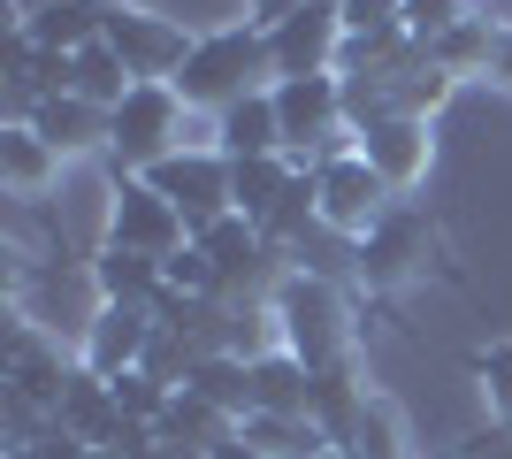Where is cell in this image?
<instances>
[{
    "instance_id": "cell-1",
    "label": "cell",
    "mask_w": 512,
    "mask_h": 459,
    "mask_svg": "<svg viewBox=\"0 0 512 459\" xmlns=\"http://www.w3.org/2000/svg\"><path fill=\"white\" fill-rule=\"evenodd\" d=\"M260 77L276 85L268 31H253V23H230V31H207V39H192L184 69H176V100H184V108H214V115H222L230 100L260 92Z\"/></svg>"
},
{
    "instance_id": "cell-2",
    "label": "cell",
    "mask_w": 512,
    "mask_h": 459,
    "mask_svg": "<svg viewBox=\"0 0 512 459\" xmlns=\"http://www.w3.org/2000/svg\"><path fill=\"white\" fill-rule=\"evenodd\" d=\"M276 329H283V352L306 360V368H344L352 360V329H344V299L329 276H283L276 284Z\"/></svg>"
},
{
    "instance_id": "cell-3",
    "label": "cell",
    "mask_w": 512,
    "mask_h": 459,
    "mask_svg": "<svg viewBox=\"0 0 512 459\" xmlns=\"http://www.w3.org/2000/svg\"><path fill=\"white\" fill-rule=\"evenodd\" d=\"M176 123H184L176 85H130V100L107 115V169L115 176H146L153 161H169L176 153Z\"/></svg>"
},
{
    "instance_id": "cell-4",
    "label": "cell",
    "mask_w": 512,
    "mask_h": 459,
    "mask_svg": "<svg viewBox=\"0 0 512 459\" xmlns=\"http://www.w3.org/2000/svg\"><path fill=\"white\" fill-rule=\"evenodd\" d=\"M146 184L169 199L184 222H192V238L207 230V222L237 215V207H230V153H214V146H199V153L176 146L169 161H153V169H146Z\"/></svg>"
},
{
    "instance_id": "cell-5",
    "label": "cell",
    "mask_w": 512,
    "mask_h": 459,
    "mask_svg": "<svg viewBox=\"0 0 512 459\" xmlns=\"http://www.w3.org/2000/svg\"><path fill=\"white\" fill-rule=\"evenodd\" d=\"M314 184H321V230H337V238H367L390 207V184L367 169V153H329L314 161Z\"/></svg>"
},
{
    "instance_id": "cell-6",
    "label": "cell",
    "mask_w": 512,
    "mask_h": 459,
    "mask_svg": "<svg viewBox=\"0 0 512 459\" xmlns=\"http://www.w3.org/2000/svg\"><path fill=\"white\" fill-rule=\"evenodd\" d=\"M107 46L130 62V77L138 85H176V69H184V54H192V39H184V23L153 16V8H107Z\"/></svg>"
},
{
    "instance_id": "cell-7",
    "label": "cell",
    "mask_w": 512,
    "mask_h": 459,
    "mask_svg": "<svg viewBox=\"0 0 512 459\" xmlns=\"http://www.w3.org/2000/svg\"><path fill=\"white\" fill-rule=\"evenodd\" d=\"M107 245H130V253H153V261H169L176 245H192V222L176 215V207L153 192L146 176H115V215H107Z\"/></svg>"
},
{
    "instance_id": "cell-8",
    "label": "cell",
    "mask_w": 512,
    "mask_h": 459,
    "mask_svg": "<svg viewBox=\"0 0 512 459\" xmlns=\"http://www.w3.org/2000/svg\"><path fill=\"white\" fill-rule=\"evenodd\" d=\"M428 245H436V230H428L421 207H383V222L360 238V253H352V276H360L367 291H390L398 276H413V268L428 261Z\"/></svg>"
},
{
    "instance_id": "cell-9",
    "label": "cell",
    "mask_w": 512,
    "mask_h": 459,
    "mask_svg": "<svg viewBox=\"0 0 512 459\" xmlns=\"http://www.w3.org/2000/svg\"><path fill=\"white\" fill-rule=\"evenodd\" d=\"M337 46H344L337 0H306L299 16H283L268 31V62H276V77H321V69H337Z\"/></svg>"
},
{
    "instance_id": "cell-10",
    "label": "cell",
    "mask_w": 512,
    "mask_h": 459,
    "mask_svg": "<svg viewBox=\"0 0 512 459\" xmlns=\"http://www.w3.org/2000/svg\"><path fill=\"white\" fill-rule=\"evenodd\" d=\"M153 329H161V314H146V306H92V322H85V360H77V368H92V375H130L138 360H146Z\"/></svg>"
},
{
    "instance_id": "cell-11",
    "label": "cell",
    "mask_w": 512,
    "mask_h": 459,
    "mask_svg": "<svg viewBox=\"0 0 512 459\" xmlns=\"http://www.w3.org/2000/svg\"><path fill=\"white\" fill-rule=\"evenodd\" d=\"M352 146L367 153V169L383 176L390 192H406L413 176L428 169V123H421V115H383V123H375V131H360Z\"/></svg>"
},
{
    "instance_id": "cell-12",
    "label": "cell",
    "mask_w": 512,
    "mask_h": 459,
    "mask_svg": "<svg viewBox=\"0 0 512 459\" xmlns=\"http://www.w3.org/2000/svg\"><path fill=\"white\" fill-rule=\"evenodd\" d=\"M92 291H100V306H161L169 299V276H161V261L153 253H130V245H100L92 253Z\"/></svg>"
},
{
    "instance_id": "cell-13",
    "label": "cell",
    "mask_w": 512,
    "mask_h": 459,
    "mask_svg": "<svg viewBox=\"0 0 512 459\" xmlns=\"http://www.w3.org/2000/svg\"><path fill=\"white\" fill-rule=\"evenodd\" d=\"M214 153H230V161H253V153H291L283 146V115H276V92L260 85L245 100L214 115Z\"/></svg>"
},
{
    "instance_id": "cell-14",
    "label": "cell",
    "mask_w": 512,
    "mask_h": 459,
    "mask_svg": "<svg viewBox=\"0 0 512 459\" xmlns=\"http://www.w3.org/2000/svg\"><path fill=\"white\" fill-rule=\"evenodd\" d=\"M54 421H62L69 437H85V444H115V429H123V406H115V391H107V375L92 368H69V391L62 406H54Z\"/></svg>"
},
{
    "instance_id": "cell-15",
    "label": "cell",
    "mask_w": 512,
    "mask_h": 459,
    "mask_svg": "<svg viewBox=\"0 0 512 459\" xmlns=\"http://www.w3.org/2000/svg\"><path fill=\"white\" fill-rule=\"evenodd\" d=\"M299 169H306V161H291V153H253V161H230V207H237L245 222H268Z\"/></svg>"
},
{
    "instance_id": "cell-16",
    "label": "cell",
    "mask_w": 512,
    "mask_h": 459,
    "mask_svg": "<svg viewBox=\"0 0 512 459\" xmlns=\"http://www.w3.org/2000/svg\"><path fill=\"white\" fill-rule=\"evenodd\" d=\"M31 131L54 153H92V146H107V115L92 108V100H77V92H54V100L31 108Z\"/></svg>"
},
{
    "instance_id": "cell-17",
    "label": "cell",
    "mask_w": 512,
    "mask_h": 459,
    "mask_svg": "<svg viewBox=\"0 0 512 459\" xmlns=\"http://www.w3.org/2000/svg\"><path fill=\"white\" fill-rule=\"evenodd\" d=\"M199 245H207V261L222 268V284H253L260 276V261H268V253H276V245L260 238V222H245V215H222V222H207V230H199Z\"/></svg>"
},
{
    "instance_id": "cell-18",
    "label": "cell",
    "mask_w": 512,
    "mask_h": 459,
    "mask_svg": "<svg viewBox=\"0 0 512 459\" xmlns=\"http://www.w3.org/2000/svg\"><path fill=\"white\" fill-rule=\"evenodd\" d=\"M314 406V368L291 352H260L253 360V414H306Z\"/></svg>"
},
{
    "instance_id": "cell-19",
    "label": "cell",
    "mask_w": 512,
    "mask_h": 459,
    "mask_svg": "<svg viewBox=\"0 0 512 459\" xmlns=\"http://www.w3.org/2000/svg\"><path fill=\"white\" fill-rule=\"evenodd\" d=\"M306 414L321 421L329 444H352V429H360V414H367V391H360V375H352V360L314 375V406H306Z\"/></svg>"
},
{
    "instance_id": "cell-20",
    "label": "cell",
    "mask_w": 512,
    "mask_h": 459,
    "mask_svg": "<svg viewBox=\"0 0 512 459\" xmlns=\"http://www.w3.org/2000/svg\"><path fill=\"white\" fill-rule=\"evenodd\" d=\"M237 429V414H222L214 398H199L192 383L169 398V414H161V444H192V452H214V444Z\"/></svg>"
},
{
    "instance_id": "cell-21",
    "label": "cell",
    "mask_w": 512,
    "mask_h": 459,
    "mask_svg": "<svg viewBox=\"0 0 512 459\" xmlns=\"http://www.w3.org/2000/svg\"><path fill=\"white\" fill-rule=\"evenodd\" d=\"M237 429H245L268 459H321V452H329V437H321L314 414H245Z\"/></svg>"
},
{
    "instance_id": "cell-22",
    "label": "cell",
    "mask_w": 512,
    "mask_h": 459,
    "mask_svg": "<svg viewBox=\"0 0 512 459\" xmlns=\"http://www.w3.org/2000/svg\"><path fill=\"white\" fill-rule=\"evenodd\" d=\"M490 46H497V23H490V16H467V23H451L444 39L428 46V62L451 69V77H467V69H482V77H490Z\"/></svg>"
},
{
    "instance_id": "cell-23",
    "label": "cell",
    "mask_w": 512,
    "mask_h": 459,
    "mask_svg": "<svg viewBox=\"0 0 512 459\" xmlns=\"http://www.w3.org/2000/svg\"><path fill=\"white\" fill-rule=\"evenodd\" d=\"M54 161H62V153L46 146V138L31 131V123H8V131H0V176H8L16 192H39Z\"/></svg>"
},
{
    "instance_id": "cell-24",
    "label": "cell",
    "mask_w": 512,
    "mask_h": 459,
    "mask_svg": "<svg viewBox=\"0 0 512 459\" xmlns=\"http://www.w3.org/2000/svg\"><path fill=\"white\" fill-rule=\"evenodd\" d=\"M161 276H169V291L176 299H230V284H222V268L207 261V245H176L169 261H161Z\"/></svg>"
},
{
    "instance_id": "cell-25",
    "label": "cell",
    "mask_w": 512,
    "mask_h": 459,
    "mask_svg": "<svg viewBox=\"0 0 512 459\" xmlns=\"http://www.w3.org/2000/svg\"><path fill=\"white\" fill-rule=\"evenodd\" d=\"M344 39H406V0H337Z\"/></svg>"
},
{
    "instance_id": "cell-26",
    "label": "cell",
    "mask_w": 512,
    "mask_h": 459,
    "mask_svg": "<svg viewBox=\"0 0 512 459\" xmlns=\"http://www.w3.org/2000/svg\"><path fill=\"white\" fill-rule=\"evenodd\" d=\"M344 452L352 459H406L398 452V406H390V398H367V414H360V429H352Z\"/></svg>"
},
{
    "instance_id": "cell-27",
    "label": "cell",
    "mask_w": 512,
    "mask_h": 459,
    "mask_svg": "<svg viewBox=\"0 0 512 459\" xmlns=\"http://www.w3.org/2000/svg\"><path fill=\"white\" fill-rule=\"evenodd\" d=\"M467 368L482 375V391H490V414L497 429H512V345H474Z\"/></svg>"
},
{
    "instance_id": "cell-28",
    "label": "cell",
    "mask_w": 512,
    "mask_h": 459,
    "mask_svg": "<svg viewBox=\"0 0 512 459\" xmlns=\"http://www.w3.org/2000/svg\"><path fill=\"white\" fill-rule=\"evenodd\" d=\"M451 23H467V0H406V39L413 46H436Z\"/></svg>"
},
{
    "instance_id": "cell-29",
    "label": "cell",
    "mask_w": 512,
    "mask_h": 459,
    "mask_svg": "<svg viewBox=\"0 0 512 459\" xmlns=\"http://www.w3.org/2000/svg\"><path fill=\"white\" fill-rule=\"evenodd\" d=\"M92 452H100V444H85V437H69L62 421H54V429H46V437L31 444V452H23V459H92Z\"/></svg>"
},
{
    "instance_id": "cell-30",
    "label": "cell",
    "mask_w": 512,
    "mask_h": 459,
    "mask_svg": "<svg viewBox=\"0 0 512 459\" xmlns=\"http://www.w3.org/2000/svg\"><path fill=\"white\" fill-rule=\"evenodd\" d=\"M306 0H245V23H253V31H276L283 16H299Z\"/></svg>"
},
{
    "instance_id": "cell-31",
    "label": "cell",
    "mask_w": 512,
    "mask_h": 459,
    "mask_svg": "<svg viewBox=\"0 0 512 459\" xmlns=\"http://www.w3.org/2000/svg\"><path fill=\"white\" fill-rule=\"evenodd\" d=\"M490 77L512 92V23H497V46H490Z\"/></svg>"
},
{
    "instance_id": "cell-32",
    "label": "cell",
    "mask_w": 512,
    "mask_h": 459,
    "mask_svg": "<svg viewBox=\"0 0 512 459\" xmlns=\"http://www.w3.org/2000/svg\"><path fill=\"white\" fill-rule=\"evenodd\" d=\"M207 459H268V452H260V444H253V437H245V429H230V437L214 444V452H207Z\"/></svg>"
},
{
    "instance_id": "cell-33",
    "label": "cell",
    "mask_w": 512,
    "mask_h": 459,
    "mask_svg": "<svg viewBox=\"0 0 512 459\" xmlns=\"http://www.w3.org/2000/svg\"><path fill=\"white\" fill-rule=\"evenodd\" d=\"M8 8H16V23H23V16H46V8H62V0H8Z\"/></svg>"
},
{
    "instance_id": "cell-34",
    "label": "cell",
    "mask_w": 512,
    "mask_h": 459,
    "mask_svg": "<svg viewBox=\"0 0 512 459\" xmlns=\"http://www.w3.org/2000/svg\"><path fill=\"white\" fill-rule=\"evenodd\" d=\"M153 459H207V452H192V444H161Z\"/></svg>"
},
{
    "instance_id": "cell-35",
    "label": "cell",
    "mask_w": 512,
    "mask_h": 459,
    "mask_svg": "<svg viewBox=\"0 0 512 459\" xmlns=\"http://www.w3.org/2000/svg\"><path fill=\"white\" fill-rule=\"evenodd\" d=\"M321 459H352V452H344V444H329V452H321Z\"/></svg>"
},
{
    "instance_id": "cell-36",
    "label": "cell",
    "mask_w": 512,
    "mask_h": 459,
    "mask_svg": "<svg viewBox=\"0 0 512 459\" xmlns=\"http://www.w3.org/2000/svg\"><path fill=\"white\" fill-rule=\"evenodd\" d=\"M8 459H23V452H8Z\"/></svg>"
}]
</instances>
